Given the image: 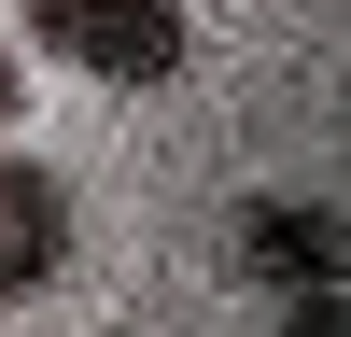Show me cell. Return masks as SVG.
<instances>
[{"label": "cell", "mask_w": 351, "mask_h": 337, "mask_svg": "<svg viewBox=\"0 0 351 337\" xmlns=\"http://www.w3.org/2000/svg\"><path fill=\"white\" fill-rule=\"evenodd\" d=\"M28 42L43 56H71V71H99V84H169L197 56V28L183 14H99V0H43L28 14Z\"/></svg>", "instance_id": "obj_1"}, {"label": "cell", "mask_w": 351, "mask_h": 337, "mask_svg": "<svg viewBox=\"0 0 351 337\" xmlns=\"http://www.w3.org/2000/svg\"><path fill=\"white\" fill-rule=\"evenodd\" d=\"M0 112H14V56H0Z\"/></svg>", "instance_id": "obj_5"}, {"label": "cell", "mask_w": 351, "mask_h": 337, "mask_svg": "<svg viewBox=\"0 0 351 337\" xmlns=\"http://www.w3.org/2000/svg\"><path fill=\"white\" fill-rule=\"evenodd\" d=\"M281 337H351V309H337V295H309V309H281Z\"/></svg>", "instance_id": "obj_4"}, {"label": "cell", "mask_w": 351, "mask_h": 337, "mask_svg": "<svg viewBox=\"0 0 351 337\" xmlns=\"http://www.w3.org/2000/svg\"><path fill=\"white\" fill-rule=\"evenodd\" d=\"M239 267L253 281H281V295H337V281H351V211H281V197H267V211H253L239 225Z\"/></svg>", "instance_id": "obj_3"}, {"label": "cell", "mask_w": 351, "mask_h": 337, "mask_svg": "<svg viewBox=\"0 0 351 337\" xmlns=\"http://www.w3.org/2000/svg\"><path fill=\"white\" fill-rule=\"evenodd\" d=\"M71 267V183L43 155H0V295H43Z\"/></svg>", "instance_id": "obj_2"}]
</instances>
